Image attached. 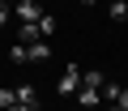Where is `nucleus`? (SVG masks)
<instances>
[{"label": "nucleus", "mask_w": 128, "mask_h": 111, "mask_svg": "<svg viewBox=\"0 0 128 111\" xmlns=\"http://www.w3.org/2000/svg\"><path fill=\"white\" fill-rule=\"evenodd\" d=\"M56 90H60L64 98H73V94L81 90V68H77V64H68V68L60 73V86H56Z\"/></svg>", "instance_id": "obj_1"}, {"label": "nucleus", "mask_w": 128, "mask_h": 111, "mask_svg": "<svg viewBox=\"0 0 128 111\" xmlns=\"http://www.w3.org/2000/svg\"><path fill=\"white\" fill-rule=\"evenodd\" d=\"M13 17L17 22H38L43 17V4H38V0H13Z\"/></svg>", "instance_id": "obj_2"}, {"label": "nucleus", "mask_w": 128, "mask_h": 111, "mask_svg": "<svg viewBox=\"0 0 128 111\" xmlns=\"http://www.w3.org/2000/svg\"><path fill=\"white\" fill-rule=\"evenodd\" d=\"M38 38H43V34H38V26H34V22H22V26H17V43H26V47H30V43H38Z\"/></svg>", "instance_id": "obj_3"}, {"label": "nucleus", "mask_w": 128, "mask_h": 111, "mask_svg": "<svg viewBox=\"0 0 128 111\" xmlns=\"http://www.w3.org/2000/svg\"><path fill=\"white\" fill-rule=\"evenodd\" d=\"M26 51H30V64H34V60L43 64V60H47V56H51V43H47V38H38V43H30Z\"/></svg>", "instance_id": "obj_4"}, {"label": "nucleus", "mask_w": 128, "mask_h": 111, "mask_svg": "<svg viewBox=\"0 0 128 111\" xmlns=\"http://www.w3.org/2000/svg\"><path fill=\"white\" fill-rule=\"evenodd\" d=\"M77 102L90 111V107H98V102H102V94H98V90H90V86H81V90H77Z\"/></svg>", "instance_id": "obj_5"}, {"label": "nucleus", "mask_w": 128, "mask_h": 111, "mask_svg": "<svg viewBox=\"0 0 128 111\" xmlns=\"http://www.w3.org/2000/svg\"><path fill=\"white\" fill-rule=\"evenodd\" d=\"M17 90V102H26V107H38V90L34 86H13Z\"/></svg>", "instance_id": "obj_6"}, {"label": "nucleus", "mask_w": 128, "mask_h": 111, "mask_svg": "<svg viewBox=\"0 0 128 111\" xmlns=\"http://www.w3.org/2000/svg\"><path fill=\"white\" fill-rule=\"evenodd\" d=\"M34 26H38V34H43V38L51 43V34H56V17H51V13H43V17H38Z\"/></svg>", "instance_id": "obj_7"}, {"label": "nucleus", "mask_w": 128, "mask_h": 111, "mask_svg": "<svg viewBox=\"0 0 128 111\" xmlns=\"http://www.w3.org/2000/svg\"><path fill=\"white\" fill-rule=\"evenodd\" d=\"M120 90H124V86H115V81H102V86H98L102 102H120Z\"/></svg>", "instance_id": "obj_8"}, {"label": "nucleus", "mask_w": 128, "mask_h": 111, "mask_svg": "<svg viewBox=\"0 0 128 111\" xmlns=\"http://www.w3.org/2000/svg\"><path fill=\"white\" fill-rule=\"evenodd\" d=\"M9 60H13V64H30V51H26V43H13V47H9Z\"/></svg>", "instance_id": "obj_9"}, {"label": "nucleus", "mask_w": 128, "mask_h": 111, "mask_svg": "<svg viewBox=\"0 0 128 111\" xmlns=\"http://www.w3.org/2000/svg\"><path fill=\"white\" fill-rule=\"evenodd\" d=\"M13 102H17V90L13 86H0V111H9Z\"/></svg>", "instance_id": "obj_10"}, {"label": "nucleus", "mask_w": 128, "mask_h": 111, "mask_svg": "<svg viewBox=\"0 0 128 111\" xmlns=\"http://www.w3.org/2000/svg\"><path fill=\"white\" fill-rule=\"evenodd\" d=\"M102 81H107V77H102L98 68H90V73H81V86H90V90H98Z\"/></svg>", "instance_id": "obj_11"}, {"label": "nucleus", "mask_w": 128, "mask_h": 111, "mask_svg": "<svg viewBox=\"0 0 128 111\" xmlns=\"http://www.w3.org/2000/svg\"><path fill=\"white\" fill-rule=\"evenodd\" d=\"M111 17H115V22L128 17V0H111Z\"/></svg>", "instance_id": "obj_12"}, {"label": "nucleus", "mask_w": 128, "mask_h": 111, "mask_svg": "<svg viewBox=\"0 0 128 111\" xmlns=\"http://www.w3.org/2000/svg\"><path fill=\"white\" fill-rule=\"evenodd\" d=\"M4 26H9V4L0 0V30H4Z\"/></svg>", "instance_id": "obj_13"}, {"label": "nucleus", "mask_w": 128, "mask_h": 111, "mask_svg": "<svg viewBox=\"0 0 128 111\" xmlns=\"http://www.w3.org/2000/svg\"><path fill=\"white\" fill-rule=\"evenodd\" d=\"M120 107H124V111H128V86H124V90H120Z\"/></svg>", "instance_id": "obj_14"}, {"label": "nucleus", "mask_w": 128, "mask_h": 111, "mask_svg": "<svg viewBox=\"0 0 128 111\" xmlns=\"http://www.w3.org/2000/svg\"><path fill=\"white\" fill-rule=\"evenodd\" d=\"M9 111H38V107H26V102H13Z\"/></svg>", "instance_id": "obj_15"}, {"label": "nucleus", "mask_w": 128, "mask_h": 111, "mask_svg": "<svg viewBox=\"0 0 128 111\" xmlns=\"http://www.w3.org/2000/svg\"><path fill=\"white\" fill-rule=\"evenodd\" d=\"M107 111H124V107H120V102H107Z\"/></svg>", "instance_id": "obj_16"}, {"label": "nucleus", "mask_w": 128, "mask_h": 111, "mask_svg": "<svg viewBox=\"0 0 128 111\" xmlns=\"http://www.w3.org/2000/svg\"><path fill=\"white\" fill-rule=\"evenodd\" d=\"M4 4H9V0H4Z\"/></svg>", "instance_id": "obj_17"}]
</instances>
